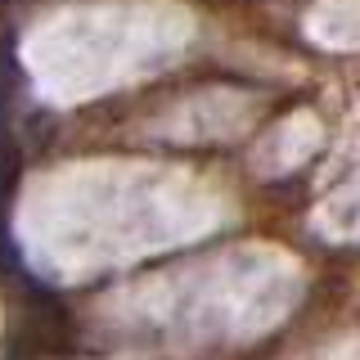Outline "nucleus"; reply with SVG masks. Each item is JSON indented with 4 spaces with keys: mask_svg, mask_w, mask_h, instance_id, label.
I'll list each match as a JSON object with an SVG mask.
<instances>
[{
    "mask_svg": "<svg viewBox=\"0 0 360 360\" xmlns=\"http://www.w3.org/2000/svg\"><path fill=\"white\" fill-rule=\"evenodd\" d=\"M5 104H9V50L0 45V135H5Z\"/></svg>",
    "mask_w": 360,
    "mask_h": 360,
    "instance_id": "f257e3e1",
    "label": "nucleus"
}]
</instances>
